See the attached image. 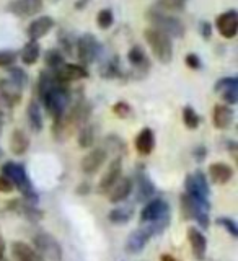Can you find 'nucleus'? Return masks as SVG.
<instances>
[{"instance_id": "3c124183", "label": "nucleus", "mask_w": 238, "mask_h": 261, "mask_svg": "<svg viewBox=\"0 0 238 261\" xmlns=\"http://www.w3.org/2000/svg\"><path fill=\"white\" fill-rule=\"evenodd\" d=\"M0 261H7V259H5V258H2V259H0Z\"/></svg>"}, {"instance_id": "9b49d317", "label": "nucleus", "mask_w": 238, "mask_h": 261, "mask_svg": "<svg viewBox=\"0 0 238 261\" xmlns=\"http://www.w3.org/2000/svg\"><path fill=\"white\" fill-rule=\"evenodd\" d=\"M8 10L13 15L28 18V16H35L43 10V0H12L8 4Z\"/></svg>"}, {"instance_id": "8fccbe9b", "label": "nucleus", "mask_w": 238, "mask_h": 261, "mask_svg": "<svg viewBox=\"0 0 238 261\" xmlns=\"http://www.w3.org/2000/svg\"><path fill=\"white\" fill-rule=\"evenodd\" d=\"M0 157H2V149H0Z\"/></svg>"}, {"instance_id": "c756f323", "label": "nucleus", "mask_w": 238, "mask_h": 261, "mask_svg": "<svg viewBox=\"0 0 238 261\" xmlns=\"http://www.w3.org/2000/svg\"><path fill=\"white\" fill-rule=\"evenodd\" d=\"M137 188H139L137 190V201H147L155 191V188L150 183V179L142 173L137 176Z\"/></svg>"}, {"instance_id": "412c9836", "label": "nucleus", "mask_w": 238, "mask_h": 261, "mask_svg": "<svg viewBox=\"0 0 238 261\" xmlns=\"http://www.w3.org/2000/svg\"><path fill=\"white\" fill-rule=\"evenodd\" d=\"M212 121L217 129H227L233 122V110L228 105H216L212 111Z\"/></svg>"}, {"instance_id": "6ab92c4d", "label": "nucleus", "mask_w": 238, "mask_h": 261, "mask_svg": "<svg viewBox=\"0 0 238 261\" xmlns=\"http://www.w3.org/2000/svg\"><path fill=\"white\" fill-rule=\"evenodd\" d=\"M127 59H129V64L133 65L134 70L137 72H142V73H147V70L150 69V61H149V56L145 54L144 47L142 46H133L129 49L127 53Z\"/></svg>"}, {"instance_id": "9d476101", "label": "nucleus", "mask_w": 238, "mask_h": 261, "mask_svg": "<svg viewBox=\"0 0 238 261\" xmlns=\"http://www.w3.org/2000/svg\"><path fill=\"white\" fill-rule=\"evenodd\" d=\"M106 157H108V153H106V150L101 149V147H96V149L90 150L80 162L82 171H84L85 175L96 173V171L103 167V163L106 162Z\"/></svg>"}, {"instance_id": "f03ea898", "label": "nucleus", "mask_w": 238, "mask_h": 261, "mask_svg": "<svg viewBox=\"0 0 238 261\" xmlns=\"http://www.w3.org/2000/svg\"><path fill=\"white\" fill-rule=\"evenodd\" d=\"M147 20L152 23V28L160 30L170 38H183L184 35V27L181 21L175 16L167 15L165 12L157 10V8H152V10L147 12Z\"/></svg>"}, {"instance_id": "ddd939ff", "label": "nucleus", "mask_w": 238, "mask_h": 261, "mask_svg": "<svg viewBox=\"0 0 238 261\" xmlns=\"http://www.w3.org/2000/svg\"><path fill=\"white\" fill-rule=\"evenodd\" d=\"M0 98L13 108V106L20 105V101H21L23 88L20 85H16L13 80L4 79V80H0Z\"/></svg>"}, {"instance_id": "473e14b6", "label": "nucleus", "mask_w": 238, "mask_h": 261, "mask_svg": "<svg viewBox=\"0 0 238 261\" xmlns=\"http://www.w3.org/2000/svg\"><path fill=\"white\" fill-rule=\"evenodd\" d=\"M44 62L49 70H57L64 65V56L61 54V51H57V49H49L44 56Z\"/></svg>"}, {"instance_id": "79ce46f5", "label": "nucleus", "mask_w": 238, "mask_h": 261, "mask_svg": "<svg viewBox=\"0 0 238 261\" xmlns=\"http://www.w3.org/2000/svg\"><path fill=\"white\" fill-rule=\"evenodd\" d=\"M238 85V80L235 77H225V79H220L217 84H216V92L217 93H222L224 90L230 88V87H236Z\"/></svg>"}, {"instance_id": "ea45409f", "label": "nucleus", "mask_w": 238, "mask_h": 261, "mask_svg": "<svg viewBox=\"0 0 238 261\" xmlns=\"http://www.w3.org/2000/svg\"><path fill=\"white\" fill-rule=\"evenodd\" d=\"M12 110H13L12 106L7 105L2 98H0V126L7 124V122L12 119Z\"/></svg>"}, {"instance_id": "c9c22d12", "label": "nucleus", "mask_w": 238, "mask_h": 261, "mask_svg": "<svg viewBox=\"0 0 238 261\" xmlns=\"http://www.w3.org/2000/svg\"><path fill=\"white\" fill-rule=\"evenodd\" d=\"M8 79L13 80L16 85H20L21 88H24L28 85V75L27 72L20 67H10L8 69Z\"/></svg>"}, {"instance_id": "7ed1b4c3", "label": "nucleus", "mask_w": 238, "mask_h": 261, "mask_svg": "<svg viewBox=\"0 0 238 261\" xmlns=\"http://www.w3.org/2000/svg\"><path fill=\"white\" fill-rule=\"evenodd\" d=\"M41 101L44 103V108L52 118H59L69 110L70 103V93L65 85L59 84L54 88H51L49 92L41 98Z\"/></svg>"}, {"instance_id": "7c9ffc66", "label": "nucleus", "mask_w": 238, "mask_h": 261, "mask_svg": "<svg viewBox=\"0 0 238 261\" xmlns=\"http://www.w3.org/2000/svg\"><path fill=\"white\" fill-rule=\"evenodd\" d=\"M134 216V209L130 206H122V207H116L110 212V220L113 224H126L129 222Z\"/></svg>"}, {"instance_id": "58836bf2", "label": "nucleus", "mask_w": 238, "mask_h": 261, "mask_svg": "<svg viewBox=\"0 0 238 261\" xmlns=\"http://www.w3.org/2000/svg\"><path fill=\"white\" fill-rule=\"evenodd\" d=\"M59 41H61V46L62 49L67 54H72L73 53V47H75V41H73V36L69 35V33H62V35L59 36Z\"/></svg>"}, {"instance_id": "20e7f679", "label": "nucleus", "mask_w": 238, "mask_h": 261, "mask_svg": "<svg viewBox=\"0 0 238 261\" xmlns=\"http://www.w3.org/2000/svg\"><path fill=\"white\" fill-rule=\"evenodd\" d=\"M2 171H4V176L10 179L13 186L18 188L24 198L27 199L31 198L33 201H36V193L33 191V186L30 183V178L27 176V171H24L23 165L15 162H7L4 163Z\"/></svg>"}, {"instance_id": "a18cd8bd", "label": "nucleus", "mask_w": 238, "mask_h": 261, "mask_svg": "<svg viewBox=\"0 0 238 261\" xmlns=\"http://www.w3.org/2000/svg\"><path fill=\"white\" fill-rule=\"evenodd\" d=\"M15 190V186L12 185V181L7 176L0 175V193H12Z\"/></svg>"}, {"instance_id": "a211bd4d", "label": "nucleus", "mask_w": 238, "mask_h": 261, "mask_svg": "<svg viewBox=\"0 0 238 261\" xmlns=\"http://www.w3.org/2000/svg\"><path fill=\"white\" fill-rule=\"evenodd\" d=\"M134 188V183H133V178L129 176H122L119 178L116 183H114L111 188H110V194H108V199L114 204H118L121 201H124L127 196L130 194Z\"/></svg>"}, {"instance_id": "f3484780", "label": "nucleus", "mask_w": 238, "mask_h": 261, "mask_svg": "<svg viewBox=\"0 0 238 261\" xmlns=\"http://www.w3.org/2000/svg\"><path fill=\"white\" fill-rule=\"evenodd\" d=\"M121 173H122V159L116 157L108 165V170L104 171L100 179V191H103V193L108 191L110 188L121 178Z\"/></svg>"}, {"instance_id": "2f4dec72", "label": "nucleus", "mask_w": 238, "mask_h": 261, "mask_svg": "<svg viewBox=\"0 0 238 261\" xmlns=\"http://www.w3.org/2000/svg\"><path fill=\"white\" fill-rule=\"evenodd\" d=\"M188 4V0H158L155 8L160 12H181L184 5Z\"/></svg>"}, {"instance_id": "603ef678", "label": "nucleus", "mask_w": 238, "mask_h": 261, "mask_svg": "<svg viewBox=\"0 0 238 261\" xmlns=\"http://www.w3.org/2000/svg\"><path fill=\"white\" fill-rule=\"evenodd\" d=\"M0 127H2V126H0Z\"/></svg>"}, {"instance_id": "f257e3e1", "label": "nucleus", "mask_w": 238, "mask_h": 261, "mask_svg": "<svg viewBox=\"0 0 238 261\" xmlns=\"http://www.w3.org/2000/svg\"><path fill=\"white\" fill-rule=\"evenodd\" d=\"M145 41L149 43L153 56L162 64H170L173 59V44H171V38L167 36L165 33L155 28H147L144 31Z\"/></svg>"}, {"instance_id": "423d86ee", "label": "nucleus", "mask_w": 238, "mask_h": 261, "mask_svg": "<svg viewBox=\"0 0 238 261\" xmlns=\"http://www.w3.org/2000/svg\"><path fill=\"white\" fill-rule=\"evenodd\" d=\"M75 47H77V56L84 67L85 65L93 64L98 59V56H100V51H101L98 39L93 35H90V33H85V35H82L78 38Z\"/></svg>"}, {"instance_id": "bb28decb", "label": "nucleus", "mask_w": 238, "mask_h": 261, "mask_svg": "<svg viewBox=\"0 0 238 261\" xmlns=\"http://www.w3.org/2000/svg\"><path fill=\"white\" fill-rule=\"evenodd\" d=\"M39 54H41V47L38 44V41H28L21 49V54H20L21 62L24 65H35L39 59Z\"/></svg>"}, {"instance_id": "49530a36", "label": "nucleus", "mask_w": 238, "mask_h": 261, "mask_svg": "<svg viewBox=\"0 0 238 261\" xmlns=\"http://www.w3.org/2000/svg\"><path fill=\"white\" fill-rule=\"evenodd\" d=\"M201 31H202L204 39H209L210 38V33H212V27H210L207 21H204V23H201Z\"/></svg>"}, {"instance_id": "2eb2a0df", "label": "nucleus", "mask_w": 238, "mask_h": 261, "mask_svg": "<svg viewBox=\"0 0 238 261\" xmlns=\"http://www.w3.org/2000/svg\"><path fill=\"white\" fill-rule=\"evenodd\" d=\"M188 240H190V245H191L193 256L198 261L204 259V256H206V251H207V240H206V237L202 235V232L199 230L198 227L188 228Z\"/></svg>"}, {"instance_id": "6e6552de", "label": "nucleus", "mask_w": 238, "mask_h": 261, "mask_svg": "<svg viewBox=\"0 0 238 261\" xmlns=\"http://www.w3.org/2000/svg\"><path fill=\"white\" fill-rule=\"evenodd\" d=\"M54 73H56L57 82H59V84H62V85L88 77L87 69L84 67V65H78V64H64L62 67L54 70Z\"/></svg>"}, {"instance_id": "f704fd0d", "label": "nucleus", "mask_w": 238, "mask_h": 261, "mask_svg": "<svg viewBox=\"0 0 238 261\" xmlns=\"http://www.w3.org/2000/svg\"><path fill=\"white\" fill-rule=\"evenodd\" d=\"M96 23H98V27H100L101 30H110L113 27L114 15H113V12L110 10V8H103V10L98 12V15H96Z\"/></svg>"}, {"instance_id": "4468645a", "label": "nucleus", "mask_w": 238, "mask_h": 261, "mask_svg": "<svg viewBox=\"0 0 238 261\" xmlns=\"http://www.w3.org/2000/svg\"><path fill=\"white\" fill-rule=\"evenodd\" d=\"M219 33L227 39L235 38L238 31V15L233 10H228L222 15H219V18L216 21Z\"/></svg>"}, {"instance_id": "0eeeda50", "label": "nucleus", "mask_w": 238, "mask_h": 261, "mask_svg": "<svg viewBox=\"0 0 238 261\" xmlns=\"http://www.w3.org/2000/svg\"><path fill=\"white\" fill-rule=\"evenodd\" d=\"M184 188H186V194L193 196V198L207 199V196H209V183L201 171L188 176L184 179Z\"/></svg>"}, {"instance_id": "f8f14e48", "label": "nucleus", "mask_w": 238, "mask_h": 261, "mask_svg": "<svg viewBox=\"0 0 238 261\" xmlns=\"http://www.w3.org/2000/svg\"><path fill=\"white\" fill-rule=\"evenodd\" d=\"M168 216V206L163 199H153L150 201L141 212V220L144 224H150L155 220L163 219Z\"/></svg>"}, {"instance_id": "cd10ccee", "label": "nucleus", "mask_w": 238, "mask_h": 261, "mask_svg": "<svg viewBox=\"0 0 238 261\" xmlns=\"http://www.w3.org/2000/svg\"><path fill=\"white\" fill-rule=\"evenodd\" d=\"M27 116H28L30 127L35 130V133H39V130L43 129V113H41L39 103L36 100L30 101L28 110H27Z\"/></svg>"}, {"instance_id": "de8ad7c7", "label": "nucleus", "mask_w": 238, "mask_h": 261, "mask_svg": "<svg viewBox=\"0 0 238 261\" xmlns=\"http://www.w3.org/2000/svg\"><path fill=\"white\" fill-rule=\"evenodd\" d=\"M4 255H5V242L2 237H0V259L4 258Z\"/></svg>"}, {"instance_id": "c03bdc74", "label": "nucleus", "mask_w": 238, "mask_h": 261, "mask_svg": "<svg viewBox=\"0 0 238 261\" xmlns=\"http://www.w3.org/2000/svg\"><path fill=\"white\" fill-rule=\"evenodd\" d=\"M184 62H186L188 67L193 69V70L201 69V59H199V56H196V54H188L184 57Z\"/></svg>"}, {"instance_id": "1a4fd4ad", "label": "nucleus", "mask_w": 238, "mask_h": 261, "mask_svg": "<svg viewBox=\"0 0 238 261\" xmlns=\"http://www.w3.org/2000/svg\"><path fill=\"white\" fill-rule=\"evenodd\" d=\"M152 235L153 233L150 232V228L147 225L137 228V230H134L127 237L126 251L129 253V255H137V253H141L145 248V245L149 243V240L152 239Z\"/></svg>"}, {"instance_id": "a878e982", "label": "nucleus", "mask_w": 238, "mask_h": 261, "mask_svg": "<svg viewBox=\"0 0 238 261\" xmlns=\"http://www.w3.org/2000/svg\"><path fill=\"white\" fill-rule=\"evenodd\" d=\"M56 85H59V82L56 79V73L54 70H43L39 73V79H38V95L39 98H43L49 90L54 88Z\"/></svg>"}, {"instance_id": "e433bc0d", "label": "nucleus", "mask_w": 238, "mask_h": 261, "mask_svg": "<svg viewBox=\"0 0 238 261\" xmlns=\"http://www.w3.org/2000/svg\"><path fill=\"white\" fill-rule=\"evenodd\" d=\"M113 113L116 114L118 118L126 119V118L130 116V114H133V108H130L126 101H118V103H114V106H113Z\"/></svg>"}, {"instance_id": "5701e85b", "label": "nucleus", "mask_w": 238, "mask_h": 261, "mask_svg": "<svg viewBox=\"0 0 238 261\" xmlns=\"http://www.w3.org/2000/svg\"><path fill=\"white\" fill-rule=\"evenodd\" d=\"M12 253L18 261H44V258L41 256L35 248H31L30 245L24 242H13Z\"/></svg>"}, {"instance_id": "39448f33", "label": "nucleus", "mask_w": 238, "mask_h": 261, "mask_svg": "<svg viewBox=\"0 0 238 261\" xmlns=\"http://www.w3.org/2000/svg\"><path fill=\"white\" fill-rule=\"evenodd\" d=\"M35 250L47 261H62V247L51 233L41 232L35 237Z\"/></svg>"}, {"instance_id": "09e8293b", "label": "nucleus", "mask_w": 238, "mask_h": 261, "mask_svg": "<svg viewBox=\"0 0 238 261\" xmlns=\"http://www.w3.org/2000/svg\"><path fill=\"white\" fill-rule=\"evenodd\" d=\"M162 261H178V259L173 258L171 255H162Z\"/></svg>"}, {"instance_id": "72a5a7b5", "label": "nucleus", "mask_w": 238, "mask_h": 261, "mask_svg": "<svg viewBox=\"0 0 238 261\" xmlns=\"http://www.w3.org/2000/svg\"><path fill=\"white\" fill-rule=\"evenodd\" d=\"M183 122H184L186 127L196 129L199 126L201 118H199V114L194 111V108H191V106H186V108L183 110Z\"/></svg>"}, {"instance_id": "37998d69", "label": "nucleus", "mask_w": 238, "mask_h": 261, "mask_svg": "<svg viewBox=\"0 0 238 261\" xmlns=\"http://www.w3.org/2000/svg\"><path fill=\"white\" fill-rule=\"evenodd\" d=\"M217 224H219V225H222V227H225L227 230L232 233V237H238L236 224L233 222L232 219H228V217H219V219H217Z\"/></svg>"}, {"instance_id": "aec40b11", "label": "nucleus", "mask_w": 238, "mask_h": 261, "mask_svg": "<svg viewBox=\"0 0 238 261\" xmlns=\"http://www.w3.org/2000/svg\"><path fill=\"white\" fill-rule=\"evenodd\" d=\"M209 176L214 185H225L233 176V168L224 162H216L209 167Z\"/></svg>"}, {"instance_id": "c85d7f7f", "label": "nucleus", "mask_w": 238, "mask_h": 261, "mask_svg": "<svg viewBox=\"0 0 238 261\" xmlns=\"http://www.w3.org/2000/svg\"><path fill=\"white\" fill-rule=\"evenodd\" d=\"M78 147L82 149H88L95 142V126L93 124H84L78 129Z\"/></svg>"}, {"instance_id": "b1692460", "label": "nucleus", "mask_w": 238, "mask_h": 261, "mask_svg": "<svg viewBox=\"0 0 238 261\" xmlns=\"http://www.w3.org/2000/svg\"><path fill=\"white\" fill-rule=\"evenodd\" d=\"M155 147V136L153 130L144 127L136 137V150L141 155H149Z\"/></svg>"}, {"instance_id": "dca6fc26", "label": "nucleus", "mask_w": 238, "mask_h": 261, "mask_svg": "<svg viewBox=\"0 0 238 261\" xmlns=\"http://www.w3.org/2000/svg\"><path fill=\"white\" fill-rule=\"evenodd\" d=\"M52 28H54V20L51 16H39V18L30 23V27L27 28V35L30 41H38L41 38H44Z\"/></svg>"}, {"instance_id": "a19ab883", "label": "nucleus", "mask_w": 238, "mask_h": 261, "mask_svg": "<svg viewBox=\"0 0 238 261\" xmlns=\"http://www.w3.org/2000/svg\"><path fill=\"white\" fill-rule=\"evenodd\" d=\"M220 96L224 98V101L228 103V105H235L238 101V85L236 87H230V88H227L224 90L222 93H219Z\"/></svg>"}, {"instance_id": "4c0bfd02", "label": "nucleus", "mask_w": 238, "mask_h": 261, "mask_svg": "<svg viewBox=\"0 0 238 261\" xmlns=\"http://www.w3.org/2000/svg\"><path fill=\"white\" fill-rule=\"evenodd\" d=\"M16 57H18V54L12 51V49H2L0 51V67H10L16 61Z\"/></svg>"}, {"instance_id": "4be33fe9", "label": "nucleus", "mask_w": 238, "mask_h": 261, "mask_svg": "<svg viewBox=\"0 0 238 261\" xmlns=\"http://www.w3.org/2000/svg\"><path fill=\"white\" fill-rule=\"evenodd\" d=\"M8 145H10V152L13 155H23L30 149V137L23 129H13Z\"/></svg>"}, {"instance_id": "393cba45", "label": "nucleus", "mask_w": 238, "mask_h": 261, "mask_svg": "<svg viewBox=\"0 0 238 261\" xmlns=\"http://www.w3.org/2000/svg\"><path fill=\"white\" fill-rule=\"evenodd\" d=\"M12 211L16 212V214L23 216L24 219L28 220H33V222H36L41 217H43V212H39L35 206H31V202H27V201H13L12 204Z\"/></svg>"}]
</instances>
